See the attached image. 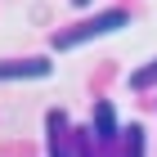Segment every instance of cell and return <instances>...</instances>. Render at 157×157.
Returning a JSON list of instances; mask_svg holds the SVG:
<instances>
[{
	"label": "cell",
	"instance_id": "5",
	"mask_svg": "<svg viewBox=\"0 0 157 157\" xmlns=\"http://www.w3.org/2000/svg\"><path fill=\"white\" fill-rule=\"evenodd\" d=\"M126 135V157H148V139H144V126H130Z\"/></svg>",
	"mask_w": 157,
	"mask_h": 157
},
{
	"label": "cell",
	"instance_id": "7",
	"mask_svg": "<svg viewBox=\"0 0 157 157\" xmlns=\"http://www.w3.org/2000/svg\"><path fill=\"white\" fill-rule=\"evenodd\" d=\"M76 5H90V0H76Z\"/></svg>",
	"mask_w": 157,
	"mask_h": 157
},
{
	"label": "cell",
	"instance_id": "1",
	"mask_svg": "<svg viewBox=\"0 0 157 157\" xmlns=\"http://www.w3.org/2000/svg\"><path fill=\"white\" fill-rule=\"evenodd\" d=\"M121 27H130V13H126V9H99L94 18H81V23L54 32V40H49V45H54V49H81L85 40L112 36V32H121Z\"/></svg>",
	"mask_w": 157,
	"mask_h": 157
},
{
	"label": "cell",
	"instance_id": "4",
	"mask_svg": "<svg viewBox=\"0 0 157 157\" xmlns=\"http://www.w3.org/2000/svg\"><path fill=\"white\" fill-rule=\"evenodd\" d=\"M90 121L99 126V139H117V135H121V126H117V108H112L108 99H99V103H94V117H90Z\"/></svg>",
	"mask_w": 157,
	"mask_h": 157
},
{
	"label": "cell",
	"instance_id": "3",
	"mask_svg": "<svg viewBox=\"0 0 157 157\" xmlns=\"http://www.w3.org/2000/svg\"><path fill=\"white\" fill-rule=\"evenodd\" d=\"M49 130V157H72V130H67V112H49L45 117Z\"/></svg>",
	"mask_w": 157,
	"mask_h": 157
},
{
	"label": "cell",
	"instance_id": "6",
	"mask_svg": "<svg viewBox=\"0 0 157 157\" xmlns=\"http://www.w3.org/2000/svg\"><path fill=\"white\" fill-rule=\"evenodd\" d=\"M130 90H157V59H148V67L130 72Z\"/></svg>",
	"mask_w": 157,
	"mask_h": 157
},
{
	"label": "cell",
	"instance_id": "2",
	"mask_svg": "<svg viewBox=\"0 0 157 157\" xmlns=\"http://www.w3.org/2000/svg\"><path fill=\"white\" fill-rule=\"evenodd\" d=\"M54 72V63L45 54L36 59H0V81H45Z\"/></svg>",
	"mask_w": 157,
	"mask_h": 157
}]
</instances>
